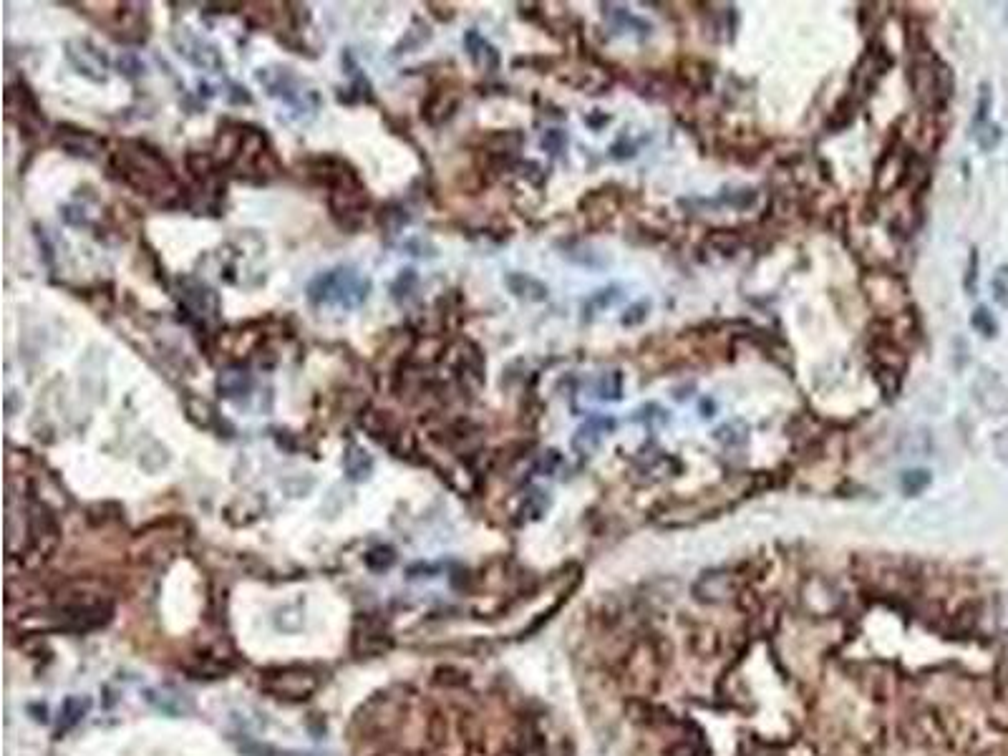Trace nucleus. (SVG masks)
I'll list each match as a JSON object with an SVG mask.
<instances>
[{
  "label": "nucleus",
  "mask_w": 1008,
  "mask_h": 756,
  "mask_svg": "<svg viewBox=\"0 0 1008 756\" xmlns=\"http://www.w3.org/2000/svg\"><path fill=\"white\" fill-rule=\"evenodd\" d=\"M872 376H875L882 396H885L888 401H893L895 396L900 394V386H903V371H900V368L872 366Z\"/></svg>",
  "instance_id": "20"
},
{
  "label": "nucleus",
  "mask_w": 1008,
  "mask_h": 756,
  "mask_svg": "<svg viewBox=\"0 0 1008 756\" xmlns=\"http://www.w3.org/2000/svg\"><path fill=\"white\" fill-rule=\"evenodd\" d=\"M993 452H996V457L1001 459L1003 464H1008V426H1003V429L996 431V436H993Z\"/></svg>",
  "instance_id": "37"
},
{
  "label": "nucleus",
  "mask_w": 1008,
  "mask_h": 756,
  "mask_svg": "<svg viewBox=\"0 0 1008 756\" xmlns=\"http://www.w3.org/2000/svg\"><path fill=\"white\" fill-rule=\"evenodd\" d=\"M187 167H189V172L195 174V177L205 179L207 174L212 172V157L210 154H189Z\"/></svg>",
  "instance_id": "31"
},
{
  "label": "nucleus",
  "mask_w": 1008,
  "mask_h": 756,
  "mask_svg": "<svg viewBox=\"0 0 1008 756\" xmlns=\"http://www.w3.org/2000/svg\"><path fill=\"white\" fill-rule=\"evenodd\" d=\"M565 144H567V137L560 132V129H550V132L542 137V147L552 154H560L562 149H565Z\"/></svg>",
  "instance_id": "34"
},
{
  "label": "nucleus",
  "mask_w": 1008,
  "mask_h": 756,
  "mask_svg": "<svg viewBox=\"0 0 1008 756\" xmlns=\"http://www.w3.org/2000/svg\"><path fill=\"white\" fill-rule=\"evenodd\" d=\"M706 245L714 247L721 255H734L744 245V240H741V235L736 230H711L709 237H706Z\"/></svg>",
  "instance_id": "22"
},
{
  "label": "nucleus",
  "mask_w": 1008,
  "mask_h": 756,
  "mask_svg": "<svg viewBox=\"0 0 1008 756\" xmlns=\"http://www.w3.org/2000/svg\"><path fill=\"white\" fill-rule=\"evenodd\" d=\"M215 389L222 399H242L252 391V373L242 366L222 368L215 381Z\"/></svg>",
  "instance_id": "12"
},
{
  "label": "nucleus",
  "mask_w": 1008,
  "mask_h": 756,
  "mask_svg": "<svg viewBox=\"0 0 1008 756\" xmlns=\"http://www.w3.org/2000/svg\"><path fill=\"white\" fill-rule=\"evenodd\" d=\"M991 106H993L991 86H988V84H981V89H978L976 121H973V124H983V121H988V114H991Z\"/></svg>",
  "instance_id": "30"
},
{
  "label": "nucleus",
  "mask_w": 1008,
  "mask_h": 756,
  "mask_svg": "<svg viewBox=\"0 0 1008 756\" xmlns=\"http://www.w3.org/2000/svg\"><path fill=\"white\" fill-rule=\"evenodd\" d=\"M66 58H69L71 66L89 81H96V84H99V81L106 79L109 58H106V53L99 51L89 38H71V41L66 43Z\"/></svg>",
  "instance_id": "7"
},
{
  "label": "nucleus",
  "mask_w": 1008,
  "mask_h": 756,
  "mask_svg": "<svg viewBox=\"0 0 1008 756\" xmlns=\"http://www.w3.org/2000/svg\"><path fill=\"white\" fill-rule=\"evenodd\" d=\"M265 688L280 699H308L310 693L318 688V678L308 671H280L275 676H268Z\"/></svg>",
  "instance_id": "8"
},
{
  "label": "nucleus",
  "mask_w": 1008,
  "mask_h": 756,
  "mask_svg": "<svg viewBox=\"0 0 1008 756\" xmlns=\"http://www.w3.org/2000/svg\"><path fill=\"white\" fill-rule=\"evenodd\" d=\"M615 429V419L610 416H590L583 426L573 434V449L580 457H590L600 449V441L608 431Z\"/></svg>",
  "instance_id": "9"
},
{
  "label": "nucleus",
  "mask_w": 1008,
  "mask_h": 756,
  "mask_svg": "<svg viewBox=\"0 0 1008 756\" xmlns=\"http://www.w3.org/2000/svg\"><path fill=\"white\" fill-rule=\"evenodd\" d=\"M560 462H562L560 452H555V449H550V452H545V454H542L540 459H537V472H542V474H552V472H555L557 467H560Z\"/></svg>",
  "instance_id": "36"
},
{
  "label": "nucleus",
  "mask_w": 1008,
  "mask_h": 756,
  "mask_svg": "<svg viewBox=\"0 0 1008 756\" xmlns=\"http://www.w3.org/2000/svg\"><path fill=\"white\" fill-rule=\"evenodd\" d=\"M119 71L126 76H132V79H137V76H142L144 66L134 53H124V56L119 58Z\"/></svg>",
  "instance_id": "33"
},
{
  "label": "nucleus",
  "mask_w": 1008,
  "mask_h": 756,
  "mask_svg": "<svg viewBox=\"0 0 1008 756\" xmlns=\"http://www.w3.org/2000/svg\"><path fill=\"white\" fill-rule=\"evenodd\" d=\"M691 600L595 618L623 756H1008V625L973 580L729 567Z\"/></svg>",
  "instance_id": "1"
},
{
  "label": "nucleus",
  "mask_w": 1008,
  "mask_h": 756,
  "mask_svg": "<svg viewBox=\"0 0 1008 756\" xmlns=\"http://www.w3.org/2000/svg\"><path fill=\"white\" fill-rule=\"evenodd\" d=\"M648 313H651V303H648V300H641V303L630 305V308L625 310V315H623V326L625 328L641 326V323H646Z\"/></svg>",
  "instance_id": "28"
},
{
  "label": "nucleus",
  "mask_w": 1008,
  "mask_h": 756,
  "mask_svg": "<svg viewBox=\"0 0 1008 756\" xmlns=\"http://www.w3.org/2000/svg\"><path fill=\"white\" fill-rule=\"evenodd\" d=\"M714 411H716L714 401L704 399V404H701V416H706V419H709V416H714Z\"/></svg>",
  "instance_id": "40"
},
{
  "label": "nucleus",
  "mask_w": 1008,
  "mask_h": 756,
  "mask_svg": "<svg viewBox=\"0 0 1008 756\" xmlns=\"http://www.w3.org/2000/svg\"><path fill=\"white\" fill-rule=\"evenodd\" d=\"M172 43L177 48L179 56L187 58L192 66L202 71H212V74H220L225 71V58H222L220 48L215 43H210L207 38L197 36L195 31L189 28H179V31L172 33Z\"/></svg>",
  "instance_id": "5"
},
{
  "label": "nucleus",
  "mask_w": 1008,
  "mask_h": 756,
  "mask_svg": "<svg viewBox=\"0 0 1008 756\" xmlns=\"http://www.w3.org/2000/svg\"><path fill=\"white\" fill-rule=\"evenodd\" d=\"M976 278H978V250L973 247L971 258H968V275H966V290L968 293H976Z\"/></svg>",
  "instance_id": "38"
},
{
  "label": "nucleus",
  "mask_w": 1008,
  "mask_h": 756,
  "mask_svg": "<svg viewBox=\"0 0 1008 756\" xmlns=\"http://www.w3.org/2000/svg\"><path fill=\"white\" fill-rule=\"evenodd\" d=\"M749 434L751 429L744 419H731L714 431V441H719L721 447L726 449H736L744 447L746 441H749Z\"/></svg>",
  "instance_id": "19"
},
{
  "label": "nucleus",
  "mask_w": 1008,
  "mask_h": 756,
  "mask_svg": "<svg viewBox=\"0 0 1008 756\" xmlns=\"http://www.w3.org/2000/svg\"><path fill=\"white\" fill-rule=\"evenodd\" d=\"M258 81L268 89L270 96L283 99L298 111H313L318 106V94L313 89H305L303 81L293 74L288 66H268L258 71Z\"/></svg>",
  "instance_id": "4"
},
{
  "label": "nucleus",
  "mask_w": 1008,
  "mask_h": 756,
  "mask_svg": "<svg viewBox=\"0 0 1008 756\" xmlns=\"http://www.w3.org/2000/svg\"><path fill=\"white\" fill-rule=\"evenodd\" d=\"M620 300V290L618 288H605V290H600V293H595L593 295V300L588 303V310L590 308H608V305H613V303H618Z\"/></svg>",
  "instance_id": "32"
},
{
  "label": "nucleus",
  "mask_w": 1008,
  "mask_h": 756,
  "mask_svg": "<svg viewBox=\"0 0 1008 756\" xmlns=\"http://www.w3.org/2000/svg\"><path fill=\"white\" fill-rule=\"evenodd\" d=\"M855 109H857V101L847 94L845 99L837 104V109L832 111V119H830L832 129H845L847 124H852V119H855Z\"/></svg>",
  "instance_id": "25"
},
{
  "label": "nucleus",
  "mask_w": 1008,
  "mask_h": 756,
  "mask_svg": "<svg viewBox=\"0 0 1008 756\" xmlns=\"http://www.w3.org/2000/svg\"><path fill=\"white\" fill-rule=\"evenodd\" d=\"M973 139H976L978 147L983 152H993V149L1001 144L1003 139V129L996 124V121H983V124H973Z\"/></svg>",
  "instance_id": "21"
},
{
  "label": "nucleus",
  "mask_w": 1008,
  "mask_h": 756,
  "mask_svg": "<svg viewBox=\"0 0 1008 756\" xmlns=\"http://www.w3.org/2000/svg\"><path fill=\"white\" fill-rule=\"evenodd\" d=\"M61 132V129H58ZM58 142L74 157H84V159H94L99 157V152L104 149V142L96 139L94 134L84 132V129H71V126H63V132L58 134Z\"/></svg>",
  "instance_id": "11"
},
{
  "label": "nucleus",
  "mask_w": 1008,
  "mask_h": 756,
  "mask_svg": "<svg viewBox=\"0 0 1008 756\" xmlns=\"http://www.w3.org/2000/svg\"><path fill=\"white\" fill-rule=\"evenodd\" d=\"M598 394L603 401H620L623 399V373L608 371L603 373L598 384Z\"/></svg>",
  "instance_id": "24"
},
{
  "label": "nucleus",
  "mask_w": 1008,
  "mask_h": 756,
  "mask_svg": "<svg viewBox=\"0 0 1008 756\" xmlns=\"http://www.w3.org/2000/svg\"><path fill=\"white\" fill-rule=\"evenodd\" d=\"M504 283H507V288H510V293L515 298L527 300V303H542V300H547V293H550L542 280L532 278L527 273H510L504 278Z\"/></svg>",
  "instance_id": "16"
},
{
  "label": "nucleus",
  "mask_w": 1008,
  "mask_h": 756,
  "mask_svg": "<svg viewBox=\"0 0 1008 756\" xmlns=\"http://www.w3.org/2000/svg\"><path fill=\"white\" fill-rule=\"evenodd\" d=\"M971 328L978 333V336L988 338V341L998 336V321L993 318V313L986 308V305H978V308L971 313Z\"/></svg>",
  "instance_id": "23"
},
{
  "label": "nucleus",
  "mask_w": 1008,
  "mask_h": 756,
  "mask_svg": "<svg viewBox=\"0 0 1008 756\" xmlns=\"http://www.w3.org/2000/svg\"><path fill=\"white\" fill-rule=\"evenodd\" d=\"M361 426L373 436V439L386 444V447H394L396 441H399V436L404 434V431H399V426H396L394 416H391L389 411H366V414L361 416Z\"/></svg>",
  "instance_id": "13"
},
{
  "label": "nucleus",
  "mask_w": 1008,
  "mask_h": 756,
  "mask_svg": "<svg viewBox=\"0 0 1008 756\" xmlns=\"http://www.w3.org/2000/svg\"><path fill=\"white\" fill-rule=\"evenodd\" d=\"M991 293L993 300H996L1001 308H1008V265L996 268V273H993L991 278Z\"/></svg>",
  "instance_id": "26"
},
{
  "label": "nucleus",
  "mask_w": 1008,
  "mask_h": 756,
  "mask_svg": "<svg viewBox=\"0 0 1008 756\" xmlns=\"http://www.w3.org/2000/svg\"><path fill=\"white\" fill-rule=\"evenodd\" d=\"M343 469H346L351 482H366L373 472V457L358 444H348L346 454H343Z\"/></svg>",
  "instance_id": "17"
},
{
  "label": "nucleus",
  "mask_w": 1008,
  "mask_h": 756,
  "mask_svg": "<svg viewBox=\"0 0 1008 756\" xmlns=\"http://www.w3.org/2000/svg\"><path fill=\"white\" fill-rule=\"evenodd\" d=\"M368 293H371V278L351 265H338V268L315 275L308 285V300L315 308L333 305V308L353 310L366 303Z\"/></svg>",
  "instance_id": "3"
},
{
  "label": "nucleus",
  "mask_w": 1008,
  "mask_h": 756,
  "mask_svg": "<svg viewBox=\"0 0 1008 756\" xmlns=\"http://www.w3.org/2000/svg\"><path fill=\"white\" fill-rule=\"evenodd\" d=\"M464 48L472 63L482 71H497L499 69V51L482 36L479 31L464 33Z\"/></svg>",
  "instance_id": "14"
},
{
  "label": "nucleus",
  "mask_w": 1008,
  "mask_h": 756,
  "mask_svg": "<svg viewBox=\"0 0 1008 756\" xmlns=\"http://www.w3.org/2000/svg\"><path fill=\"white\" fill-rule=\"evenodd\" d=\"M111 169L129 187L137 189L139 195H147L157 205H172L167 195L177 197L179 192L169 164L157 152L139 147V144L137 149H119L111 159Z\"/></svg>",
  "instance_id": "2"
},
{
  "label": "nucleus",
  "mask_w": 1008,
  "mask_h": 756,
  "mask_svg": "<svg viewBox=\"0 0 1008 756\" xmlns=\"http://www.w3.org/2000/svg\"><path fill=\"white\" fill-rule=\"evenodd\" d=\"M147 701L149 704L157 706L162 714H169V716H182L192 709V706H189V701L184 699V693L174 691V688H152V691L147 693Z\"/></svg>",
  "instance_id": "18"
},
{
  "label": "nucleus",
  "mask_w": 1008,
  "mask_h": 756,
  "mask_svg": "<svg viewBox=\"0 0 1008 756\" xmlns=\"http://www.w3.org/2000/svg\"><path fill=\"white\" fill-rule=\"evenodd\" d=\"M182 298H184V310L195 315V318H200V321L215 318L217 310H220L217 293L202 283H189L187 280V288H184Z\"/></svg>",
  "instance_id": "10"
},
{
  "label": "nucleus",
  "mask_w": 1008,
  "mask_h": 756,
  "mask_svg": "<svg viewBox=\"0 0 1008 756\" xmlns=\"http://www.w3.org/2000/svg\"><path fill=\"white\" fill-rule=\"evenodd\" d=\"M928 484H930V472H925V469H913V472L903 474V489L908 494L923 492Z\"/></svg>",
  "instance_id": "29"
},
{
  "label": "nucleus",
  "mask_w": 1008,
  "mask_h": 756,
  "mask_svg": "<svg viewBox=\"0 0 1008 756\" xmlns=\"http://www.w3.org/2000/svg\"><path fill=\"white\" fill-rule=\"evenodd\" d=\"M973 399L986 411L988 416H1006L1008 414V386L1003 384V378L991 368H981L978 376L973 378Z\"/></svg>",
  "instance_id": "6"
},
{
  "label": "nucleus",
  "mask_w": 1008,
  "mask_h": 756,
  "mask_svg": "<svg viewBox=\"0 0 1008 756\" xmlns=\"http://www.w3.org/2000/svg\"><path fill=\"white\" fill-rule=\"evenodd\" d=\"M676 472H681V462L676 457H668V454H656L653 459L643 462L641 467L636 469V482L638 484H656L663 482L668 477H676Z\"/></svg>",
  "instance_id": "15"
},
{
  "label": "nucleus",
  "mask_w": 1008,
  "mask_h": 756,
  "mask_svg": "<svg viewBox=\"0 0 1008 756\" xmlns=\"http://www.w3.org/2000/svg\"><path fill=\"white\" fill-rule=\"evenodd\" d=\"M754 200H756L754 189H739V192H734V195L726 197V202H729V205H734L736 210H746V207L754 205Z\"/></svg>",
  "instance_id": "35"
},
{
  "label": "nucleus",
  "mask_w": 1008,
  "mask_h": 756,
  "mask_svg": "<svg viewBox=\"0 0 1008 756\" xmlns=\"http://www.w3.org/2000/svg\"><path fill=\"white\" fill-rule=\"evenodd\" d=\"M636 419H638V421H648V424H651L653 419H658V421H661V424H666V421H668V414H666V411L661 409V406L651 404V406H646V409H643L641 414L636 416Z\"/></svg>",
  "instance_id": "39"
},
{
  "label": "nucleus",
  "mask_w": 1008,
  "mask_h": 756,
  "mask_svg": "<svg viewBox=\"0 0 1008 756\" xmlns=\"http://www.w3.org/2000/svg\"><path fill=\"white\" fill-rule=\"evenodd\" d=\"M394 560L396 555L391 547H373V550L366 555V565L371 567V570H389V567L394 565Z\"/></svg>",
  "instance_id": "27"
}]
</instances>
